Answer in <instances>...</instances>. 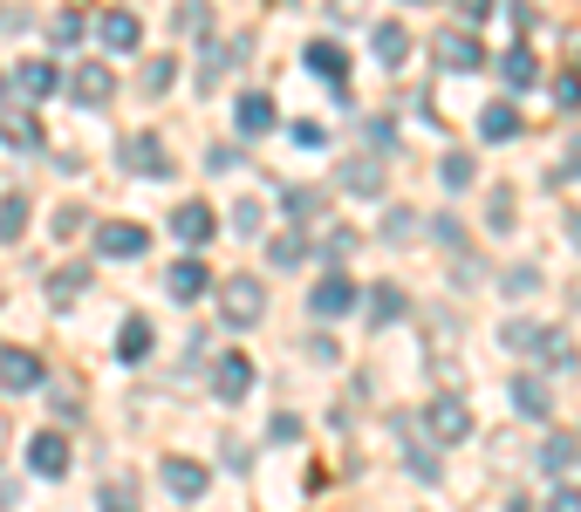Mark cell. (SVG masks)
<instances>
[{
	"label": "cell",
	"instance_id": "cell-8",
	"mask_svg": "<svg viewBox=\"0 0 581 512\" xmlns=\"http://www.w3.org/2000/svg\"><path fill=\"white\" fill-rule=\"evenodd\" d=\"M233 123H240V137H267L274 123H281V110H274V96H267V89H246V96H240V110H233Z\"/></svg>",
	"mask_w": 581,
	"mask_h": 512
},
{
	"label": "cell",
	"instance_id": "cell-39",
	"mask_svg": "<svg viewBox=\"0 0 581 512\" xmlns=\"http://www.w3.org/2000/svg\"><path fill=\"white\" fill-rule=\"evenodd\" d=\"M547 512H581V485H561V492L547 499Z\"/></svg>",
	"mask_w": 581,
	"mask_h": 512
},
{
	"label": "cell",
	"instance_id": "cell-45",
	"mask_svg": "<svg viewBox=\"0 0 581 512\" xmlns=\"http://www.w3.org/2000/svg\"><path fill=\"white\" fill-rule=\"evenodd\" d=\"M568 150H574V158H568V171H581V144H568Z\"/></svg>",
	"mask_w": 581,
	"mask_h": 512
},
{
	"label": "cell",
	"instance_id": "cell-14",
	"mask_svg": "<svg viewBox=\"0 0 581 512\" xmlns=\"http://www.w3.org/2000/svg\"><path fill=\"white\" fill-rule=\"evenodd\" d=\"M158 478H165L179 499H198V492H206V465H192V458H165Z\"/></svg>",
	"mask_w": 581,
	"mask_h": 512
},
{
	"label": "cell",
	"instance_id": "cell-4",
	"mask_svg": "<svg viewBox=\"0 0 581 512\" xmlns=\"http://www.w3.org/2000/svg\"><path fill=\"white\" fill-rule=\"evenodd\" d=\"M96 253H104V260H137V253H150V233L131 219H104L96 225Z\"/></svg>",
	"mask_w": 581,
	"mask_h": 512
},
{
	"label": "cell",
	"instance_id": "cell-21",
	"mask_svg": "<svg viewBox=\"0 0 581 512\" xmlns=\"http://www.w3.org/2000/svg\"><path fill=\"white\" fill-rule=\"evenodd\" d=\"M342 185L363 192V198H376V192H384V164H376V158H349L342 164Z\"/></svg>",
	"mask_w": 581,
	"mask_h": 512
},
{
	"label": "cell",
	"instance_id": "cell-22",
	"mask_svg": "<svg viewBox=\"0 0 581 512\" xmlns=\"http://www.w3.org/2000/svg\"><path fill=\"white\" fill-rule=\"evenodd\" d=\"M117 355H123V363H144V355H150V321L144 315H131L117 328Z\"/></svg>",
	"mask_w": 581,
	"mask_h": 512
},
{
	"label": "cell",
	"instance_id": "cell-15",
	"mask_svg": "<svg viewBox=\"0 0 581 512\" xmlns=\"http://www.w3.org/2000/svg\"><path fill=\"white\" fill-rule=\"evenodd\" d=\"M165 288H171V301H198V294H206V260H171Z\"/></svg>",
	"mask_w": 581,
	"mask_h": 512
},
{
	"label": "cell",
	"instance_id": "cell-41",
	"mask_svg": "<svg viewBox=\"0 0 581 512\" xmlns=\"http://www.w3.org/2000/svg\"><path fill=\"white\" fill-rule=\"evenodd\" d=\"M493 225H499V233H507V225H513V198L507 192H493V212H486Z\"/></svg>",
	"mask_w": 581,
	"mask_h": 512
},
{
	"label": "cell",
	"instance_id": "cell-1",
	"mask_svg": "<svg viewBox=\"0 0 581 512\" xmlns=\"http://www.w3.org/2000/svg\"><path fill=\"white\" fill-rule=\"evenodd\" d=\"M219 315L233 321V328H254L267 315V288H261V273H233L219 288Z\"/></svg>",
	"mask_w": 581,
	"mask_h": 512
},
{
	"label": "cell",
	"instance_id": "cell-34",
	"mask_svg": "<svg viewBox=\"0 0 581 512\" xmlns=\"http://www.w3.org/2000/svg\"><path fill=\"white\" fill-rule=\"evenodd\" d=\"M411 472H417L424 485H438V478H445V472H438V451H432V444H411Z\"/></svg>",
	"mask_w": 581,
	"mask_h": 512
},
{
	"label": "cell",
	"instance_id": "cell-3",
	"mask_svg": "<svg viewBox=\"0 0 581 512\" xmlns=\"http://www.w3.org/2000/svg\"><path fill=\"white\" fill-rule=\"evenodd\" d=\"M363 294H356V280H342V273H322L315 280V294H308V315L315 321H342L349 307H356Z\"/></svg>",
	"mask_w": 581,
	"mask_h": 512
},
{
	"label": "cell",
	"instance_id": "cell-25",
	"mask_svg": "<svg viewBox=\"0 0 581 512\" xmlns=\"http://www.w3.org/2000/svg\"><path fill=\"white\" fill-rule=\"evenodd\" d=\"M267 260L274 267H301V260H308V240H301V233H274L267 240Z\"/></svg>",
	"mask_w": 581,
	"mask_h": 512
},
{
	"label": "cell",
	"instance_id": "cell-23",
	"mask_svg": "<svg viewBox=\"0 0 581 512\" xmlns=\"http://www.w3.org/2000/svg\"><path fill=\"white\" fill-rule=\"evenodd\" d=\"M21 233H28V198L8 192V198H0V246H14Z\"/></svg>",
	"mask_w": 581,
	"mask_h": 512
},
{
	"label": "cell",
	"instance_id": "cell-32",
	"mask_svg": "<svg viewBox=\"0 0 581 512\" xmlns=\"http://www.w3.org/2000/svg\"><path fill=\"white\" fill-rule=\"evenodd\" d=\"M179 28H185V35H213V8H206V0H185V8H179Z\"/></svg>",
	"mask_w": 581,
	"mask_h": 512
},
{
	"label": "cell",
	"instance_id": "cell-33",
	"mask_svg": "<svg viewBox=\"0 0 581 512\" xmlns=\"http://www.w3.org/2000/svg\"><path fill=\"white\" fill-rule=\"evenodd\" d=\"M171 75H179V69H171V56H150V62H144V96L171 89Z\"/></svg>",
	"mask_w": 581,
	"mask_h": 512
},
{
	"label": "cell",
	"instance_id": "cell-43",
	"mask_svg": "<svg viewBox=\"0 0 581 512\" xmlns=\"http://www.w3.org/2000/svg\"><path fill=\"white\" fill-rule=\"evenodd\" d=\"M301 438V417H274V444H294Z\"/></svg>",
	"mask_w": 581,
	"mask_h": 512
},
{
	"label": "cell",
	"instance_id": "cell-36",
	"mask_svg": "<svg viewBox=\"0 0 581 512\" xmlns=\"http://www.w3.org/2000/svg\"><path fill=\"white\" fill-rule=\"evenodd\" d=\"M438 171H445V185H472V158H465V150H451Z\"/></svg>",
	"mask_w": 581,
	"mask_h": 512
},
{
	"label": "cell",
	"instance_id": "cell-20",
	"mask_svg": "<svg viewBox=\"0 0 581 512\" xmlns=\"http://www.w3.org/2000/svg\"><path fill=\"white\" fill-rule=\"evenodd\" d=\"M438 62L465 75V69H479V62H486V48H479L472 35H438Z\"/></svg>",
	"mask_w": 581,
	"mask_h": 512
},
{
	"label": "cell",
	"instance_id": "cell-12",
	"mask_svg": "<svg viewBox=\"0 0 581 512\" xmlns=\"http://www.w3.org/2000/svg\"><path fill=\"white\" fill-rule=\"evenodd\" d=\"M171 233H179L185 246H206V240L219 233V219H213V205H179V212H171Z\"/></svg>",
	"mask_w": 581,
	"mask_h": 512
},
{
	"label": "cell",
	"instance_id": "cell-29",
	"mask_svg": "<svg viewBox=\"0 0 581 512\" xmlns=\"http://www.w3.org/2000/svg\"><path fill=\"white\" fill-rule=\"evenodd\" d=\"M83 280H89V267H62L56 280H48V301H56V307H69L75 294H83Z\"/></svg>",
	"mask_w": 581,
	"mask_h": 512
},
{
	"label": "cell",
	"instance_id": "cell-13",
	"mask_svg": "<svg viewBox=\"0 0 581 512\" xmlns=\"http://www.w3.org/2000/svg\"><path fill=\"white\" fill-rule=\"evenodd\" d=\"M14 89H21V102H41V96H56V62L28 56V62L14 69Z\"/></svg>",
	"mask_w": 581,
	"mask_h": 512
},
{
	"label": "cell",
	"instance_id": "cell-10",
	"mask_svg": "<svg viewBox=\"0 0 581 512\" xmlns=\"http://www.w3.org/2000/svg\"><path fill=\"white\" fill-rule=\"evenodd\" d=\"M69 89H75V102H89V110H104V102L117 96V75L104 69V62H83L69 75Z\"/></svg>",
	"mask_w": 581,
	"mask_h": 512
},
{
	"label": "cell",
	"instance_id": "cell-42",
	"mask_svg": "<svg viewBox=\"0 0 581 512\" xmlns=\"http://www.w3.org/2000/svg\"><path fill=\"white\" fill-rule=\"evenodd\" d=\"M48 35H56V41H62V48H69V41H75V35H83V21H75V14H56V28H48Z\"/></svg>",
	"mask_w": 581,
	"mask_h": 512
},
{
	"label": "cell",
	"instance_id": "cell-31",
	"mask_svg": "<svg viewBox=\"0 0 581 512\" xmlns=\"http://www.w3.org/2000/svg\"><path fill=\"white\" fill-rule=\"evenodd\" d=\"M281 205H288V219H315V212H322V192H308V185H288V192H281Z\"/></svg>",
	"mask_w": 581,
	"mask_h": 512
},
{
	"label": "cell",
	"instance_id": "cell-27",
	"mask_svg": "<svg viewBox=\"0 0 581 512\" xmlns=\"http://www.w3.org/2000/svg\"><path fill=\"white\" fill-rule=\"evenodd\" d=\"M499 75H507V89H526V83H534V48H507Z\"/></svg>",
	"mask_w": 581,
	"mask_h": 512
},
{
	"label": "cell",
	"instance_id": "cell-30",
	"mask_svg": "<svg viewBox=\"0 0 581 512\" xmlns=\"http://www.w3.org/2000/svg\"><path fill=\"white\" fill-rule=\"evenodd\" d=\"M96 505H104V512H137V485L131 478H110L104 492H96Z\"/></svg>",
	"mask_w": 581,
	"mask_h": 512
},
{
	"label": "cell",
	"instance_id": "cell-11",
	"mask_svg": "<svg viewBox=\"0 0 581 512\" xmlns=\"http://www.w3.org/2000/svg\"><path fill=\"white\" fill-rule=\"evenodd\" d=\"M96 35H104V48H117V56H131V48L144 41V28H137L131 8H110L104 21H96Z\"/></svg>",
	"mask_w": 581,
	"mask_h": 512
},
{
	"label": "cell",
	"instance_id": "cell-38",
	"mask_svg": "<svg viewBox=\"0 0 581 512\" xmlns=\"http://www.w3.org/2000/svg\"><path fill=\"white\" fill-rule=\"evenodd\" d=\"M554 102H561V110H581V75H574V69L554 83Z\"/></svg>",
	"mask_w": 581,
	"mask_h": 512
},
{
	"label": "cell",
	"instance_id": "cell-2",
	"mask_svg": "<svg viewBox=\"0 0 581 512\" xmlns=\"http://www.w3.org/2000/svg\"><path fill=\"white\" fill-rule=\"evenodd\" d=\"M424 430H432V444H465L472 438V403L465 397H432L424 403Z\"/></svg>",
	"mask_w": 581,
	"mask_h": 512
},
{
	"label": "cell",
	"instance_id": "cell-47",
	"mask_svg": "<svg viewBox=\"0 0 581 512\" xmlns=\"http://www.w3.org/2000/svg\"><path fill=\"white\" fill-rule=\"evenodd\" d=\"M0 438H8V430H0Z\"/></svg>",
	"mask_w": 581,
	"mask_h": 512
},
{
	"label": "cell",
	"instance_id": "cell-17",
	"mask_svg": "<svg viewBox=\"0 0 581 512\" xmlns=\"http://www.w3.org/2000/svg\"><path fill=\"white\" fill-rule=\"evenodd\" d=\"M363 307H370V328H390L403 315V288H397V280H376V288L363 294Z\"/></svg>",
	"mask_w": 581,
	"mask_h": 512
},
{
	"label": "cell",
	"instance_id": "cell-26",
	"mask_svg": "<svg viewBox=\"0 0 581 512\" xmlns=\"http://www.w3.org/2000/svg\"><path fill=\"white\" fill-rule=\"evenodd\" d=\"M513 410H520V417H547L554 403H547V390H541L534 376H520V382H513Z\"/></svg>",
	"mask_w": 581,
	"mask_h": 512
},
{
	"label": "cell",
	"instance_id": "cell-9",
	"mask_svg": "<svg viewBox=\"0 0 581 512\" xmlns=\"http://www.w3.org/2000/svg\"><path fill=\"white\" fill-rule=\"evenodd\" d=\"M35 382H41V355L35 349H0V390H35Z\"/></svg>",
	"mask_w": 581,
	"mask_h": 512
},
{
	"label": "cell",
	"instance_id": "cell-24",
	"mask_svg": "<svg viewBox=\"0 0 581 512\" xmlns=\"http://www.w3.org/2000/svg\"><path fill=\"white\" fill-rule=\"evenodd\" d=\"M0 137H8L14 150H41V123L21 117V110H8V117H0Z\"/></svg>",
	"mask_w": 581,
	"mask_h": 512
},
{
	"label": "cell",
	"instance_id": "cell-6",
	"mask_svg": "<svg viewBox=\"0 0 581 512\" xmlns=\"http://www.w3.org/2000/svg\"><path fill=\"white\" fill-rule=\"evenodd\" d=\"M246 390H254V363H246L240 349L219 355V363H213V397H219V403H240Z\"/></svg>",
	"mask_w": 581,
	"mask_h": 512
},
{
	"label": "cell",
	"instance_id": "cell-18",
	"mask_svg": "<svg viewBox=\"0 0 581 512\" xmlns=\"http://www.w3.org/2000/svg\"><path fill=\"white\" fill-rule=\"evenodd\" d=\"M370 48H376V62H384V69H397L403 56H411V35H403L397 21H376V28H370Z\"/></svg>",
	"mask_w": 581,
	"mask_h": 512
},
{
	"label": "cell",
	"instance_id": "cell-37",
	"mask_svg": "<svg viewBox=\"0 0 581 512\" xmlns=\"http://www.w3.org/2000/svg\"><path fill=\"white\" fill-rule=\"evenodd\" d=\"M294 144H301V150H322V144H328V131H322L315 117H301V123H294Z\"/></svg>",
	"mask_w": 581,
	"mask_h": 512
},
{
	"label": "cell",
	"instance_id": "cell-35",
	"mask_svg": "<svg viewBox=\"0 0 581 512\" xmlns=\"http://www.w3.org/2000/svg\"><path fill=\"white\" fill-rule=\"evenodd\" d=\"M568 465H574V438H554L541 451V472H568Z\"/></svg>",
	"mask_w": 581,
	"mask_h": 512
},
{
	"label": "cell",
	"instance_id": "cell-44",
	"mask_svg": "<svg viewBox=\"0 0 581 512\" xmlns=\"http://www.w3.org/2000/svg\"><path fill=\"white\" fill-rule=\"evenodd\" d=\"M459 14H465V21H486V14H493V0H459Z\"/></svg>",
	"mask_w": 581,
	"mask_h": 512
},
{
	"label": "cell",
	"instance_id": "cell-16",
	"mask_svg": "<svg viewBox=\"0 0 581 512\" xmlns=\"http://www.w3.org/2000/svg\"><path fill=\"white\" fill-rule=\"evenodd\" d=\"M301 62H308V75H322V83H336V89H342V75H349V56H342L336 41H308V56H301Z\"/></svg>",
	"mask_w": 581,
	"mask_h": 512
},
{
	"label": "cell",
	"instance_id": "cell-7",
	"mask_svg": "<svg viewBox=\"0 0 581 512\" xmlns=\"http://www.w3.org/2000/svg\"><path fill=\"white\" fill-rule=\"evenodd\" d=\"M123 171H137V178H171L179 164L165 158L158 137H123Z\"/></svg>",
	"mask_w": 581,
	"mask_h": 512
},
{
	"label": "cell",
	"instance_id": "cell-19",
	"mask_svg": "<svg viewBox=\"0 0 581 512\" xmlns=\"http://www.w3.org/2000/svg\"><path fill=\"white\" fill-rule=\"evenodd\" d=\"M479 137H493V144L520 137V110L513 102H486V110H479Z\"/></svg>",
	"mask_w": 581,
	"mask_h": 512
},
{
	"label": "cell",
	"instance_id": "cell-5",
	"mask_svg": "<svg viewBox=\"0 0 581 512\" xmlns=\"http://www.w3.org/2000/svg\"><path fill=\"white\" fill-rule=\"evenodd\" d=\"M28 472L35 478H62L69 472V438H62V430H35V438H28Z\"/></svg>",
	"mask_w": 581,
	"mask_h": 512
},
{
	"label": "cell",
	"instance_id": "cell-28",
	"mask_svg": "<svg viewBox=\"0 0 581 512\" xmlns=\"http://www.w3.org/2000/svg\"><path fill=\"white\" fill-rule=\"evenodd\" d=\"M541 355H547V369H574V342L561 328H541Z\"/></svg>",
	"mask_w": 581,
	"mask_h": 512
},
{
	"label": "cell",
	"instance_id": "cell-46",
	"mask_svg": "<svg viewBox=\"0 0 581 512\" xmlns=\"http://www.w3.org/2000/svg\"><path fill=\"white\" fill-rule=\"evenodd\" d=\"M0 89H8V75H0Z\"/></svg>",
	"mask_w": 581,
	"mask_h": 512
},
{
	"label": "cell",
	"instance_id": "cell-40",
	"mask_svg": "<svg viewBox=\"0 0 581 512\" xmlns=\"http://www.w3.org/2000/svg\"><path fill=\"white\" fill-rule=\"evenodd\" d=\"M233 225H240V233H261V198H246L240 212H233Z\"/></svg>",
	"mask_w": 581,
	"mask_h": 512
}]
</instances>
